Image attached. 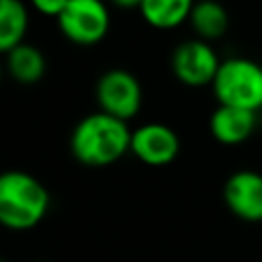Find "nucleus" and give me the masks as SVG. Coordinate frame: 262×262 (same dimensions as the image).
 <instances>
[{
  "label": "nucleus",
  "mask_w": 262,
  "mask_h": 262,
  "mask_svg": "<svg viewBox=\"0 0 262 262\" xmlns=\"http://www.w3.org/2000/svg\"><path fill=\"white\" fill-rule=\"evenodd\" d=\"M49 209L47 188L31 174L8 170L0 178V223L14 231L35 227Z\"/></svg>",
  "instance_id": "f03ea898"
},
{
  "label": "nucleus",
  "mask_w": 262,
  "mask_h": 262,
  "mask_svg": "<svg viewBox=\"0 0 262 262\" xmlns=\"http://www.w3.org/2000/svg\"><path fill=\"white\" fill-rule=\"evenodd\" d=\"M194 0H143L139 6L141 16L154 29H174L190 16Z\"/></svg>",
  "instance_id": "9b49d317"
},
{
  "label": "nucleus",
  "mask_w": 262,
  "mask_h": 262,
  "mask_svg": "<svg viewBox=\"0 0 262 262\" xmlns=\"http://www.w3.org/2000/svg\"><path fill=\"white\" fill-rule=\"evenodd\" d=\"M6 68L14 80L23 84H33L45 74V57L37 47L20 43L6 53Z\"/></svg>",
  "instance_id": "ddd939ff"
},
{
  "label": "nucleus",
  "mask_w": 262,
  "mask_h": 262,
  "mask_svg": "<svg viewBox=\"0 0 262 262\" xmlns=\"http://www.w3.org/2000/svg\"><path fill=\"white\" fill-rule=\"evenodd\" d=\"M209 127H211L213 137L219 143L237 145V143H244L252 135V131L256 127V113L237 108V106L219 104L211 115Z\"/></svg>",
  "instance_id": "1a4fd4ad"
},
{
  "label": "nucleus",
  "mask_w": 262,
  "mask_h": 262,
  "mask_svg": "<svg viewBox=\"0 0 262 262\" xmlns=\"http://www.w3.org/2000/svg\"><path fill=\"white\" fill-rule=\"evenodd\" d=\"M96 100L102 113H108L121 121H129L139 113L141 86L131 72L115 68L98 78Z\"/></svg>",
  "instance_id": "39448f33"
},
{
  "label": "nucleus",
  "mask_w": 262,
  "mask_h": 262,
  "mask_svg": "<svg viewBox=\"0 0 262 262\" xmlns=\"http://www.w3.org/2000/svg\"><path fill=\"white\" fill-rule=\"evenodd\" d=\"M223 201L235 217L250 223L262 221V174L254 170L233 172L223 186Z\"/></svg>",
  "instance_id": "6e6552de"
},
{
  "label": "nucleus",
  "mask_w": 262,
  "mask_h": 262,
  "mask_svg": "<svg viewBox=\"0 0 262 262\" xmlns=\"http://www.w3.org/2000/svg\"><path fill=\"white\" fill-rule=\"evenodd\" d=\"M219 57L207 41H184L172 53V72L186 86L213 84L219 72Z\"/></svg>",
  "instance_id": "423d86ee"
},
{
  "label": "nucleus",
  "mask_w": 262,
  "mask_h": 262,
  "mask_svg": "<svg viewBox=\"0 0 262 262\" xmlns=\"http://www.w3.org/2000/svg\"><path fill=\"white\" fill-rule=\"evenodd\" d=\"M27 25L29 14L20 0H0V49L4 53L23 43Z\"/></svg>",
  "instance_id": "f8f14e48"
},
{
  "label": "nucleus",
  "mask_w": 262,
  "mask_h": 262,
  "mask_svg": "<svg viewBox=\"0 0 262 262\" xmlns=\"http://www.w3.org/2000/svg\"><path fill=\"white\" fill-rule=\"evenodd\" d=\"M180 151L178 135L164 123H147L133 131L131 154L147 166H166Z\"/></svg>",
  "instance_id": "0eeeda50"
},
{
  "label": "nucleus",
  "mask_w": 262,
  "mask_h": 262,
  "mask_svg": "<svg viewBox=\"0 0 262 262\" xmlns=\"http://www.w3.org/2000/svg\"><path fill=\"white\" fill-rule=\"evenodd\" d=\"M131 135L127 121H121L108 113H92L84 117L70 139L72 154L86 166H111L131 151Z\"/></svg>",
  "instance_id": "f257e3e1"
},
{
  "label": "nucleus",
  "mask_w": 262,
  "mask_h": 262,
  "mask_svg": "<svg viewBox=\"0 0 262 262\" xmlns=\"http://www.w3.org/2000/svg\"><path fill=\"white\" fill-rule=\"evenodd\" d=\"M119 8H139L143 0H113Z\"/></svg>",
  "instance_id": "2eb2a0df"
},
{
  "label": "nucleus",
  "mask_w": 262,
  "mask_h": 262,
  "mask_svg": "<svg viewBox=\"0 0 262 262\" xmlns=\"http://www.w3.org/2000/svg\"><path fill=\"white\" fill-rule=\"evenodd\" d=\"M211 86L219 104L254 113L262 108V66L248 57H229L221 61Z\"/></svg>",
  "instance_id": "7ed1b4c3"
},
{
  "label": "nucleus",
  "mask_w": 262,
  "mask_h": 262,
  "mask_svg": "<svg viewBox=\"0 0 262 262\" xmlns=\"http://www.w3.org/2000/svg\"><path fill=\"white\" fill-rule=\"evenodd\" d=\"M111 14L102 0H70L57 16L59 31L76 45H94L108 33Z\"/></svg>",
  "instance_id": "20e7f679"
},
{
  "label": "nucleus",
  "mask_w": 262,
  "mask_h": 262,
  "mask_svg": "<svg viewBox=\"0 0 262 262\" xmlns=\"http://www.w3.org/2000/svg\"><path fill=\"white\" fill-rule=\"evenodd\" d=\"M70 0H31L33 8L45 16H59L63 12V8L68 6Z\"/></svg>",
  "instance_id": "4468645a"
},
{
  "label": "nucleus",
  "mask_w": 262,
  "mask_h": 262,
  "mask_svg": "<svg viewBox=\"0 0 262 262\" xmlns=\"http://www.w3.org/2000/svg\"><path fill=\"white\" fill-rule=\"evenodd\" d=\"M190 27L203 41H213L225 35L229 27V14L217 0H199L190 10Z\"/></svg>",
  "instance_id": "9d476101"
}]
</instances>
